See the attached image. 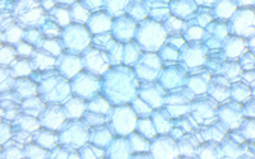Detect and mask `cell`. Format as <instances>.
I'll list each match as a JSON object with an SVG mask.
<instances>
[{
  "mask_svg": "<svg viewBox=\"0 0 255 159\" xmlns=\"http://www.w3.org/2000/svg\"><path fill=\"white\" fill-rule=\"evenodd\" d=\"M135 72L127 65H116L102 78V93L113 104H124L136 97L139 83Z\"/></svg>",
  "mask_w": 255,
  "mask_h": 159,
  "instance_id": "6da1fadb",
  "label": "cell"
},
{
  "mask_svg": "<svg viewBox=\"0 0 255 159\" xmlns=\"http://www.w3.org/2000/svg\"><path fill=\"white\" fill-rule=\"evenodd\" d=\"M32 79L37 83L38 94L45 102L60 103L65 102L70 97L72 85L65 77L56 72H41L32 74Z\"/></svg>",
  "mask_w": 255,
  "mask_h": 159,
  "instance_id": "7a4b0ae2",
  "label": "cell"
},
{
  "mask_svg": "<svg viewBox=\"0 0 255 159\" xmlns=\"http://www.w3.org/2000/svg\"><path fill=\"white\" fill-rule=\"evenodd\" d=\"M136 44L147 51H157L165 44L167 31L157 20H143L136 28Z\"/></svg>",
  "mask_w": 255,
  "mask_h": 159,
  "instance_id": "3957f363",
  "label": "cell"
},
{
  "mask_svg": "<svg viewBox=\"0 0 255 159\" xmlns=\"http://www.w3.org/2000/svg\"><path fill=\"white\" fill-rule=\"evenodd\" d=\"M13 13L20 26L29 28L41 27L46 19L44 8L37 0H19L13 5Z\"/></svg>",
  "mask_w": 255,
  "mask_h": 159,
  "instance_id": "277c9868",
  "label": "cell"
},
{
  "mask_svg": "<svg viewBox=\"0 0 255 159\" xmlns=\"http://www.w3.org/2000/svg\"><path fill=\"white\" fill-rule=\"evenodd\" d=\"M90 33L91 32L86 27L78 23L64 27L61 32V42L64 45V49L76 55L84 52L92 44V37Z\"/></svg>",
  "mask_w": 255,
  "mask_h": 159,
  "instance_id": "5b68a950",
  "label": "cell"
},
{
  "mask_svg": "<svg viewBox=\"0 0 255 159\" xmlns=\"http://www.w3.org/2000/svg\"><path fill=\"white\" fill-rule=\"evenodd\" d=\"M59 131L60 144L69 149H81L90 140L88 125L78 120H70L65 122Z\"/></svg>",
  "mask_w": 255,
  "mask_h": 159,
  "instance_id": "8992f818",
  "label": "cell"
},
{
  "mask_svg": "<svg viewBox=\"0 0 255 159\" xmlns=\"http://www.w3.org/2000/svg\"><path fill=\"white\" fill-rule=\"evenodd\" d=\"M136 121L135 111L129 106H118L108 113L109 127L118 135H130L136 127Z\"/></svg>",
  "mask_w": 255,
  "mask_h": 159,
  "instance_id": "52a82bcc",
  "label": "cell"
},
{
  "mask_svg": "<svg viewBox=\"0 0 255 159\" xmlns=\"http://www.w3.org/2000/svg\"><path fill=\"white\" fill-rule=\"evenodd\" d=\"M72 92L83 99H92L102 90V80L90 72L77 74L72 79Z\"/></svg>",
  "mask_w": 255,
  "mask_h": 159,
  "instance_id": "ba28073f",
  "label": "cell"
},
{
  "mask_svg": "<svg viewBox=\"0 0 255 159\" xmlns=\"http://www.w3.org/2000/svg\"><path fill=\"white\" fill-rule=\"evenodd\" d=\"M83 67L87 72L92 73L95 76H105L110 70V59L108 52L100 50L97 47H88L82 55Z\"/></svg>",
  "mask_w": 255,
  "mask_h": 159,
  "instance_id": "9c48e42d",
  "label": "cell"
},
{
  "mask_svg": "<svg viewBox=\"0 0 255 159\" xmlns=\"http://www.w3.org/2000/svg\"><path fill=\"white\" fill-rule=\"evenodd\" d=\"M161 58L154 54H144L135 64V74L144 81H153L161 74Z\"/></svg>",
  "mask_w": 255,
  "mask_h": 159,
  "instance_id": "30bf717a",
  "label": "cell"
},
{
  "mask_svg": "<svg viewBox=\"0 0 255 159\" xmlns=\"http://www.w3.org/2000/svg\"><path fill=\"white\" fill-rule=\"evenodd\" d=\"M67 115L64 107L59 106L58 103H50L44 108V111L38 116L41 126L50 129V130H60L64 124L67 122Z\"/></svg>",
  "mask_w": 255,
  "mask_h": 159,
  "instance_id": "8fae6325",
  "label": "cell"
},
{
  "mask_svg": "<svg viewBox=\"0 0 255 159\" xmlns=\"http://www.w3.org/2000/svg\"><path fill=\"white\" fill-rule=\"evenodd\" d=\"M55 68L63 77H65L67 79H73L77 74L81 73L84 67L82 58L77 56L76 54L68 52V54H61L58 56Z\"/></svg>",
  "mask_w": 255,
  "mask_h": 159,
  "instance_id": "7c38bea8",
  "label": "cell"
},
{
  "mask_svg": "<svg viewBox=\"0 0 255 159\" xmlns=\"http://www.w3.org/2000/svg\"><path fill=\"white\" fill-rule=\"evenodd\" d=\"M135 20L125 15L116 17L111 27V33L118 42H130L131 38L135 36Z\"/></svg>",
  "mask_w": 255,
  "mask_h": 159,
  "instance_id": "4fadbf2b",
  "label": "cell"
},
{
  "mask_svg": "<svg viewBox=\"0 0 255 159\" xmlns=\"http://www.w3.org/2000/svg\"><path fill=\"white\" fill-rule=\"evenodd\" d=\"M139 97L151 107L159 108L165 103V90L161 84L148 83L139 88Z\"/></svg>",
  "mask_w": 255,
  "mask_h": 159,
  "instance_id": "5bb4252c",
  "label": "cell"
},
{
  "mask_svg": "<svg viewBox=\"0 0 255 159\" xmlns=\"http://www.w3.org/2000/svg\"><path fill=\"white\" fill-rule=\"evenodd\" d=\"M158 78L165 89H176L185 83V73L181 67H168L161 72Z\"/></svg>",
  "mask_w": 255,
  "mask_h": 159,
  "instance_id": "9a60e30c",
  "label": "cell"
},
{
  "mask_svg": "<svg viewBox=\"0 0 255 159\" xmlns=\"http://www.w3.org/2000/svg\"><path fill=\"white\" fill-rule=\"evenodd\" d=\"M203 51L199 46L194 44H189L181 47L179 59L186 68H194L203 63Z\"/></svg>",
  "mask_w": 255,
  "mask_h": 159,
  "instance_id": "2e32d148",
  "label": "cell"
},
{
  "mask_svg": "<svg viewBox=\"0 0 255 159\" xmlns=\"http://www.w3.org/2000/svg\"><path fill=\"white\" fill-rule=\"evenodd\" d=\"M88 31L93 35H99V33H105V32L111 31L113 27V20L111 15L109 13L96 12L90 17L87 22Z\"/></svg>",
  "mask_w": 255,
  "mask_h": 159,
  "instance_id": "e0dca14e",
  "label": "cell"
},
{
  "mask_svg": "<svg viewBox=\"0 0 255 159\" xmlns=\"http://www.w3.org/2000/svg\"><path fill=\"white\" fill-rule=\"evenodd\" d=\"M152 156L153 157H176L179 154L177 145L172 138H158L151 145Z\"/></svg>",
  "mask_w": 255,
  "mask_h": 159,
  "instance_id": "ac0fdd59",
  "label": "cell"
},
{
  "mask_svg": "<svg viewBox=\"0 0 255 159\" xmlns=\"http://www.w3.org/2000/svg\"><path fill=\"white\" fill-rule=\"evenodd\" d=\"M64 111L69 120H78L83 117L86 110H87V103L84 102L83 98L78 95L69 97L67 101L64 102Z\"/></svg>",
  "mask_w": 255,
  "mask_h": 159,
  "instance_id": "d6986e66",
  "label": "cell"
},
{
  "mask_svg": "<svg viewBox=\"0 0 255 159\" xmlns=\"http://www.w3.org/2000/svg\"><path fill=\"white\" fill-rule=\"evenodd\" d=\"M31 63L33 69L38 72H49L56 65L55 56H52L49 52L42 49L36 50L31 56Z\"/></svg>",
  "mask_w": 255,
  "mask_h": 159,
  "instance_id": "ffe728a7",
  "label": "cell"
},
{
  "mask_svg": "<svg viewBox=\"0 0 255 159\" xmlns=\"http://www.w3.org/2000/svg\"><path fill=\"white\" fill-rule=\"evenodd\" d=\"M168 8L172 15L180 19H186L194 15L195 0H171Z\"/></svg>",
  "mask_w": 255,
  "mask_h": 159,
  "instance_id": "44dd1931",
  "label": "cell"
},
{
  "mask_svg": "<svg viewBox=\"0 0 255 159\" xmlns=\"http://www.w3.org/2000/svg\"><path fill=\"white\" fill-rule=\"evenodd\" d=\"M90 142L97 147H108L113 142V130L109 126H95L90 130Z\"/></svg>",
  "mask_w": 255,
  "mask_h": 159,
  "instance_id": "7402d4cb",
  "label": "cell"
},
{
  "mask_svg": "<svg viewBox=\"0 0 255 159\" xmlns=\"http://www.w3.org/2000/svg\"><path fill=\"white\" fill-rule=\"evenodd\" d=\"M33 139H35V142L40 147L45 148L46 151H52L60 143L59 135H56L54 130H50V129H46V127L42 129V130L38 129L36 133H33Z\"/></svg>",
  "mask_w": 255,
  "mask_h": 159,
  "instance_id": "603a6c76",
  "label": "cell"
},
{
  "mask_svg": "<svg viewBox=\"0 0 255 159\" xmlns=\"http://www.w3.org/2000/svg\"><path fill=\"white\" fill-rule=\"evenodd\" d=\"M13 89H14V93L20 99H24L28 98V97H32V95L37 94L38 85L36 84V81L33 80V79L29 80V79L26 78H20L18 79V80H15Z\"/></svg>",
  "mask_w": 255,
  "mask_h": 159,
  "instance_id": "cb8c5ba5",
  "label": "cell"
},
{
  "mask_svg": "<svg viewBox=\"0 0 255 159\" xmlns=\"http://www.w3.org/2000/svg\"><path fill=\"white\" fill-rule=\"evenodd\" d=\"M171 117L172 116L168 113L167 110H157L154 111V112H152V121H153L154 126H156L157 133H170V130H171L172 126H174Z\"/></svg>",
  "mask_w": 255,
  "mask_h": 159,
  "instance_id": "d4e9b609",
  "label": "cell"
},
{
  "mask_svg": "<svg viewBox=\"0 0 255 159\" xmlns=\"http://www.w3.org/2000/svg\"><path fill=\"white\" fill-rule=\"evenodd\" d=\"M45 107L46 106H45L44 99L41 98V97H36V95L24 98L23 101L20 102V110L23 111L26 115L35 116V117H38Z\"/></svg>",
  "mask_w": 255,
  "mask_h": 159,
  "instance_id": "484cf974",
  "label": "cell"
},
{
  "mask_svg": "<svg viewBox=\"0 0 255 159\" xmlns=\"http://www.w3.org/2000/svg\"><path fill=\"white\" fill-rule=\"evenodd\" d=\"M130 145L129 142L124 139H115L109 144V157H118V158H125V157L130 156Z\"/></svg>",
  "mask_w": 255,
  "mask_h": 159,
  "instance_id": "4316f807",
  "label": "cell"
},
{
  "mask_svg": "<svg viewBox=\"0 0 255 159\" xmlns=\"http://www.w3.org/2000/svg\"><path fill=\"white\" fill-rule=\"evenodd\" d=\"M9 70L12 73V76L14 78H24L32 74V67L31 60H26V59H20V60H14L10 65H9Z\"/></svg>",
  "mask_w": 255,
  "mask_h": 159,
  "instance_id": "83f0119b",
  "label": "cell"
},
{
  "mask_svg": "<svg viewBox=\"0 0 255 159\" xmlns=\"http://www.w3.org/2000/svg\"><path fill=\"white\" fill-rule=\"evenodd\" d=\"M127 13L134 20H143L148 15V5L142 0H133L128 4Z\"/></svg>",
  "mask_w": 255,
  "mask_h": 159,
  "instance_id": "f1b7e54d",
  "label": "cell"
},
{
  "mask_svg": "<svg viewBox=\"0 0 255 159\" xmlns=\"http://www.w3.org/2000/svg\"><path fill=\"white\" fill-rule=\"evenodd\" d=\"M140 58V46L135 42H127L123 52V64L127 67L135 65Z\"/></svg>",
  "mask_w": 255,
  "mask_h": 159,
  "instance_id": "f546056e",
  "label": "cell"
},
{
  "mask_svg": "<svg viewBox=\"0 0 255 159\" xmlns=\"http://www.w3.org/2000/svg\"><path fill=\"white\" fill-rule=\"evenodd\" d=\"M41 124L40 120H36L35 116H18V119L14 120V127L15 129H19V130L28 131V133H36V131L40 129Z\"/></svg>",
  "mask_w": 255,
  "mask_h": 159,
  "instance_id": "4dcf8cb0",
  "label": "cell"
},
{
  "mask_svg": "<svg viewBox=\"0 0 255 159\" xmlns=\"http://www.w3.org/2000/svg\"><path fill=\"white\" fill-rule=\"evenodd\" d=\"M111 110V102L106 97L97 94L92 99L87 102V111L92 112L102 113V115H108Z\"/></svg>",
  "mask_w": 255,
  "mask_h": 159,
  "instance_id": "1f68e13d",
  "label": "cell"
},
{
  "mask_svg": "<svg viewBox=\"0 0 255 159\" xmlns=\"http://www.w3.org/2000/svg\"><path fill=\"white\" fill-rule=\"evenodd\" d=\"M49 17L52 22H55V23L59 24L60 27L69 26L70 20H72L70 10H68V9L64 8V6H54V8L50 10Z\"/></svg>",
  "mask_w": 255,
  "mask_h": 159,
  "instance_id": "d6a6232c",
  "label": "cell"
},
{
  "mask_svg": "<svg viewBox=\"0 0 255 159\" xmlns=\"http://www.w3.org/2000/svg\"><path fill=\"white\" fill-rule=\"evenodd\" d=\"M70 15H72V20H74L76 23L82 24L87 23L90 19V9H87L83 5V3H74L72 4L70 8Z\"/></svg>",
  "mask_w": 255,
  "mask_h": 159,
  "instance_id": "836d02e7",
  "label": "cell"
},
{
  "mask_svg": "<svg viewBox=\"0 0 255 159\" xmlns=\"http://www.w3.org/2000/svg\"><path fill=\"white\" fill-rule=\"evenodd\" d=\"M115 42H116L115 38H114L113 33H110V32L99 33V35H95V37H92L93 46L97 47V49L100 50H104V51L106 52L114 46Z\"/></svg>",
  "mask_w": 255,
  "mask_h": 159,
  "instance_id": "e575fe53",
  "label": "cell"
},
{
  "mask_svg": "<svg viewBox=\"0 0 255 159\" xmlns=\"http://www.w3.org/2000/svg\"><path fill=\"white\" fill-rule=\"evenodd\" d=\"M129 0H104V6L113 17H120L127 10Z\"/></svg>",
  "mask_w": 255,
  "mask_h": 159,
  "instance_id": "d590c367",
  "label": "cell"
},
{
  "mask_svg": "<svg viewBox=\"0 0 255 159\" xmlns=\"http://www.w3.org/2000/svg\"><path fill=\"white\" fill-rule=\"evenodd\" d=\"M129 145H130V149L133 152H148L151 149V144L147 140L145 136H143L142 134H130L129 136Z\"/></svg>",
  "mask_w": 255,
  "mask_h": 159,
  "instance_id": "8d00e7d4",
  "label": "cell"
},
{
  "mask_svg": "<svg viewBox=\"0 0 255 159\" xmlns=\"http://www.w3.org/2000/svg\"><path fill=\"white\" fill-rule=\"evenodd\" d=\"M38 49H42L44 51L49 52L51 54L52 56H56L58 58L59 55L63 54V49H64V45L61 41H58L56 38H44L42 40V44Z\"/></svg>",
  "mask_w": 255,
  "mask_h": 159,
  "instance_id": "74e56055",
  "label": "cell"
},
{
  "mask_svg": "<svg viewBox=\"0 0 255 159\" xmlns=\"http://www.w3.org/2000/svg\"><path fill=\"white\" fill-rule=\"evenodd\" d=\"M136 130H138L139 134H142L143 136H145L147 139H153L157 134L156 126H154L152 119L149 120L145 119V117L136 121Z\"/></svg>",
  "mask_w": 255,
  "mask_h": 159,
  "instance_id": "f35d334b",
  "label": "cell"
},
{
  "mask_svg": "<svg viewBox=\"0 0 255 159\" xmlns=\"http://www.w3.org/2000/svg\"><path fill=\"white\" fill-rule=\"evenodd\" d=\"M24 36V32L22 31L19 26L12 24V26L6 27L3 32V41L9 42V44H18L19 40Z\"/></svg>",
  "mask_w": 255,
  "mask_h": 159,
  "instance_id": "ab89813d",
  "label": "cell"
},
{
  "mask_svg": "<svg viewBox=\"0 0 255 159\" xmlns=\"http://www.w3.org/2000/svg\"><path fill=\"white\" fill-rule=\"evenodd\" d=\"M148 15H151L153 20H162L168 17L170 8L166 4H148Z\"/></svg>",
  "mask_w": 255,
  "mask_h": 159,
  "instance_id": "60d3db41",
  "label": "cell"
},
{
  "mask_svg": "<svg viewBox=\"0 0 255 159\" xmlns=\"http://www.w3.org/2000/svg\"><path fill=\"white\" fill-rule=\"evenodd\" d=\"M123 52H124V46L122 45V42H118V41H116L115 44H114V46L108 51L111 65L116 67V65L123 64Z\"/></svg>",
  "mask_w": 255,
  "mask_h": 159,
  "instance_id": "b9f144b4",
  "label": "cell"
},
{
  "mask_svg": "<svg viewBox=\"0 0 255 159\" xmlns=\"http://www.w3.org/2000/svg\"><path fill=\"white\" fill-rule=\"evenodd\" d=\"M163 27L167 32L170 33H177L180 31H184L185 28V23L183 22V19L175 17V15H170L165 19V23H163Z\"/></svg>",
  "mask_w": 255,
  "mask_h": 159,
  "instance_id": "7bdbcfd3",
  "label": "cell"
},
{
  "mask_svg": "<svg viewBox=\"0 0 255 159\" xmlns=\"http://www.w3.org/2000/svg\"><path fill=\"white\" fill-rule=\"evenodd\" d=\"M84 122L88 125V126H101L108 122V117L106 115H102V113L92 112V111H88V112L84 113Z\"/></svg>",
  "mask_w": 255,
  "mask_h": 159,
  "instance_id": "ee69618b",
  "label": "cell"
},
{
  "mask_svg": "<svg viewBox=\"0 0 255 159\" xmlns=\"http://www.w3.org/2000/svg\"><path fill=\"white\" fill-rule=\"evenodd\" d=\"M23 38L28 44L40 47L42 44V40H44V33L36 28H28L24 31Z\"/></svg>",
  "mask_w": 255,
  "mask_h": 159,
  "instance_id": "f6af8a7d",
  "label": "cell"
},
{
  "mask_svg": "<svg viewBox=\"0 0 255 159\" xmlns=\"http://www.w3.org/2000/svg\"><path fill=\"white\" fill-rule=\"evenodd\" d=\"M41 32L44 33L45 37L47 38H56L59 37V36H61V29H60V26L59 24H56L55 22H52V20H50V22H45L42 26H41Z\"/></svg>",
  "mask_w": 255,
  "mask_h": 159,
  "instance_id": "bcb514c9",
  "label": "cell"
},
{
  "mask_svg": "<svg viewBox=\"0 0 255 159\" xmlns=\"http://www.w3.org/2000/svg\"><path fill=\"white\" fill-rule=\"evenodd\" d=\"M131 107H133V110L135 111L136 115H140V116L152 115V107L147 103V102L143 101L140 97H135V98L131 101Z\"/></svg>",
  "mask_w": 255,
  "mask_h": 159,
  "instance_id": "7dc6e473",
  "label": "cell"
},
{
  "mask_svg": "<svg viewBox=\"0 0 255 159\" xmlns=\"http://www.w3.org/2000/svg\"><path fill=\"white\" fill-rule=\"evenodd\" d=\"M180 54L174 46L171 45H167V46H163L159 49V58L163 61H168V63H174L179 59Z\"/></svg>",
  "mask_w": 255,
  "mask_h": 159,
  "instance_id": "c3c4849f",
  "label": "cell"
},
{
  "mask_svg": "<svg viewBox=\"0 0 255 159\" xmlns=\"http://www.w3.org/2000/svg\"><path fill=\"white\" fill-rule=\"evenodd\" d=\"M81 157H84V158H99V157H104L105 153L102 149H100V147L97 145H86L81 148Z\"/></svg>",
  "mask_w": 255,
  "mask_h": 159,
  "instance_id": "681fc988",
  "label": "cell"
},
{
  "mask_svg": "<svg viewBox=\"0 0 255 159\" xmlns=\"http://www.w3.org/2000/svg\"><path fill=\"white\" fill-rule=\"evenodd\" d=\"M15 54H17V50H14L13 47L6 46V45H4L1 47V51H0V61L3 64V67L10 65L15 60Z\"/></svg>",
  "mask_w": 255,
  "mask_h": 159,
  "instance_id": "f907efd6",
  "label": "cell"
},
{
  "mask_svg": "<svg viewBox=\"0 0 255 159\" xmlns=\"http://www.w3.org/2000/svg\"><path fill=\"white\" fill-rule=\"evenodd\" d=\"M46 149L40 145H27L24 149V157H29V158H44L49 154L46 153Z\"/></svg>",
  "mask_w": 255,
  "mask_h": 159,
  "instance_id": "816d5d0a",
  "label": "cell"
},
{
  "mask_svg": "<svg viewBox=\"0 0 255 159\" xmlns=\"http://www.w3.org/2000/svg\"><path fill=\"white\" fill-rule=\"evenodd\" d=\"M15 50H17L18 55L22 56V58L24 59L31 58L32 54L35 52V50H33V45L28 44V42H18Z\"/></svg>",
  "mask_w": 255,
  "mask_h": 159,
  "instance_id": "f5cc1de1",
  "label": "cell"
},
{
  "mask_svg": "<svg viewBox=\"0 0 255 159\" xmlns=\"http://www.w3.org/2000/svg\"><path fill=\"white\" fill-rule=\"evenodd\" d=\"M186 85H188V88L193 93H200L203 92V89H206L204 88V83L198 77H190V78H188Z\"/></svg>",
  "mask_w": 255,
  "mask_h": 159,
  "instance_id": "db71d44e",
  "label": "cell"
},
{
  "mask_svg": "<svg viewBox=\"0 0 255 159\" xmlns=\"http://www.w3.org/2000/svg\"><path fill=\"white\" fill-rule=\"evenodd\" d=\"M202 36V29L199 27L194 26V24H191V26H185L184 28V37L189 41H194L197 38H199Z\"/></svg>",
  "mask_w": 255,
  "mask_h": 159,
  "instance_id": "11a10c76",
  "label": "cell"
},
{
  "mask_svg": "<svg viewBox=\"0 0 255 159\" xmlns=\"http://www.w3.org/2000/svg\"><path fill=\"white\" fill-rule=\"evenodd\" d=\"M1 156H3V158L12 159V158H19V157H23L24 154L20 152V149L18 147H10V148H5Z\"/></svg>",
  "mask_w": 255,
  "mask_h": 159,
  "instance_id": "9f6ffc18",
  "label": "cell"
},
{
  "mask_svg": "<svg viewBox=\"0 0 255 159\" xmlns=\"http://www.w3.org/2000/svg\"><path fill=\"white\" fill-rule=\"evenodd\" d=\"M83 5L93 12H99L104 6V0H82Z\"/></svg>",
  "mask_w": 255,
  "mask_h": 159,
  "instance_id": "6f0895ef",
  "label": "cell"
},
{
  "mask_svg": "<svg viewBox=\"0 0 255 159\" xmlns=\"http://www.w3.org/2000/svg\"><path fill=\"white\" fill-rule=\"evenodd\" d=\"M168 45L174 46L175 49H181V47L185 45V40L181 36H172V37L168 38Z\"/></svg>",
  "mask_w": 255,
  "mask_h": 159,
  "instance_id": "680465c9",
  "label": "cell"
},
{
  "mask_svg": "<svg viewBox=\"0 0 255 159\" xmlns=\"http://www.w3.org/2000/svg\"><path fill=\"white\" fill-rule=\"evenodd\" d=\"M12 136V130H10V126H9L6 122L1 124V144H5L6 140L10 139Z\"/></svg>",
  "mask_w": 255,
  "mask_h": 159,
  "instance_id": "91938a15",
  "label": "cell"
},
{
  "mask_svg": "<svg viewBox=\"0 0 255 159\" xmlns=\"http://www.w3.org/2000/svg\"><path fill=\"white\" fill-rule=\"evenodd\" d=\"M41 6L45 9V10H51L54 6H55V0H40Z\"/></svg>",
  "mask_w": 255,
  "mask_h": 159,
  "instance_id": "94428289",
  "label": "cell"
},
{
  "mask_svg": "<svg viewBox=\"0 0 255 159\" xmlns=\"http://www.w3.org/2000/svg\"><path fill=\"white\" fill-rule=\"evenodd\" d=\"M171 0H147L148 4H167Z\"/></svg>",
  "mask_w": 255,
  "mask_h": 159,
  "instance_id": "6125c7cd",
  "label": "cell"
},
{
  "mask_svg": "<svg viewBox=\"0 0 255 159\" xmlns=\"http://www.w3.org/2000/svg\"><path fill=\"white\" fill-rule=\"evenodd\" d=\"M55 1H58V3L60 4H64V5H72V4H74L76 0H55Z\"/></svg>",
  "mask_w": 255,
  "mask_h": 159,
  "instance_id": "be15d7a7",
  "label": "cell"
}]
</instances>
